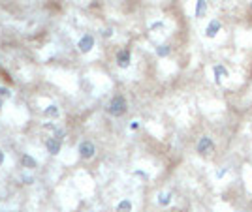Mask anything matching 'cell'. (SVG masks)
Returning <instances> with one entry per match:
<instances>
[{"mask_svg":"<svg viewBox=\"0 0 252 212\" xmlns=\"http://www.w3.org/2000/svg\"><path fill=\"white\" fill-rule=\"evenodd\" d=\"M107 111H109L113 117H121V115H125L126 113V100L123 98V96H115V98L109 102Z\"/></svg>","mask_w":252,"mask_h":212,"instance_id":"obj_2","label":"cell"},{"mask_svg":"<svg viewBox=\"0 0 252 212\" xmlns=\"http://www.w3.org/2000/svg\"><path fill=\"white\" fill-rule=\"evenodd\" d=\"M158 203H160V205H169V203H171V193H162V195L158 197Z\"/></svg>","mask_w":252,"mask_h":212,"instance_id":"obj_9","label":"cell"},{"mask_svg":"<svg viewBox=\"0 0 252 212\" xmlns=\"http://www.w3.org/2000/svg\"><path fill=\"white\" fill-rule=\"evenodd\" d=\"M220 2H228V0H220Z\"/></svg>","mask_w":252,"mask_h":212,"instance_id":"obj_15","label":"cell"},{"mask_svg":"<svg viewBox=\"0 0 252 212\" xmlns=\"http://www.w3.org/2000/svg\"><path fill=\"white\" fill-rule=\"evenodd\" d=\"M0 161H2V156H0Z\"/></svg>","mask_w":252,"mask_h":212,"instance_id":"obj_16","label":"cell"},{"mask_svg":"<svg viewBox=\"0 0 252 212\" xmlns=\"http://www.w3.org/2000/svg\"><path fill=\"white\" fill-rule=\"evenodd\" d=\"M81 154H83V158H91V156H93V154H94V147H93V145H91V143H83V145H81Z\"/></svg>","mask_w":252,"mask_h":212,"instance_id":"obj_7","label":"cell"},{"mask_svg":"<svg viewBox=\"0 0 252 212\" xmlns=\"http://www.w3.org/2000/svg\"><path fill=\"white\" fill-rule=\"evenodd\" d=\"M91 45H93V38H91V36H85L83 40L79 42V49H83V51H89V49H91Z\"/></svg>","mask_w":252,"mask_h":212,"instance_id":"obj_8","label":"cell"},{"mask_svg":"<svg viewBox=\"0 0 252 212\" xmlns=\"http://www.w3.org/2000/svg\"><path fill=\"white\" fill-rule=\"evenodd\" d=\"M213 74H215V83H217V85H220L222 79L230 77V72H228V68H226L224 64H215V66H213Z\"/></svg>","mask_w":252,"mask_h":212,"instance_id":"obj_4","label":"cell"},{"mask_svg":"<svg viewBox=\"0 0 252 212\" xmlns=\"http://www.w3.org/2000/svg\"><path fill=\"white\" fill-rule=\"evenodd\" d=\"M47 149L51 150L53 154H57V150H59V143H57V141H49V143H47Z\"/></svg>","mask_w":252,"mask_h":212,"instance_id":"obj_10","label":"cell"},{"mask_svg":"<svg viewBox=\"0 0 252 212\" xmlns=\"http://www.w3.org/2000/svg\"><path fill=\"white\" fill-rule=\"evenodd\" d=\"M117 64L121 68H128L130 66V51L128 49H125V51H121V53L117 54Z\"/></svg>","mask_w":252,"mask_h":212,"instance_id":"obj_5","label":"cell"},{"mask_svg":"<svg viewBox=\"0 0 252 212\" xmlns=\"http://www.w3.org/2000/svg\"><path fill=\"white\" fill-rule=\"evenodd\" d=\"M207 13V0H196V17L203 19Z\"/></svg>","mask_w":252,"mask_h":212,"instance_id":"obj_6","label":"cell"},{"mask_svg":"<svg viewBox=\"0 0 252 212\" xmlns=\"http://www.w3.org/2000/svg\"><path fill=\"white\" fill-rule=\"evenodd\" d=\"M220 30H222V23L219 21V19H211V21L207 23V26H205V38L213 40V38L219 36Z\"/></svg>","mask_w":252,"mask_h":212,"instance_id":"obj_3","label":"cell"},{"mask_svg":"<svg viewBox=\"0 0 252 212\" xmlns=\"http://www.w3.org/2000/svg\"><path fill=\"white\" fill-rule=\"evenodd\" d=\"M196 152H198L200 156H203V158L213 156V152H215V141H213L209 135L200 137V141L196 143Z\"/></svg>","mask_w":252,"mask_h":212,"instance_id":"obj_1","label":"cell"},{"mask_svg":"<svg viewBox=\"0 0 252 212\" xmlns=\"http://www.w3.org/2000/svg\"><path fill=\"white\" fill-rule=\"evenodd\" d=\"M130 209H132V205H130V203H128V201H123V203H121V205H119V211H121V212L130 211Z\"/></svg>","mask_w":252,"mask_h":212,"instance_id":"obj_12","label":"cell"},{"mask_svg":"<svg viewBox=\"0 0 252 212\" xmlns=\"http://www.w3.org/2000/svg\"><path fill=\"white\" fill-rule=\"evenodd\" d=\"M251 11H252V0H251Z\"/></svg>","mask_w":252,"mask_h":212,"instance_id":"obj_14","label":"cell"},{"mask_svg":"<svg viewBox=\"0 0 252 212\" xmlns=\"http://www.w3.org/2000/svg\"><path fill=\"white\" fill-rule=\"evenodd\" d=\"M228 171H230V167H222V169H219L217 171V179L220 181V179H224L226 175H228Z\"/></svg>","mask_w":252,"mask_h":212,"instance_id":"obj_11","label":"cell"},{"mask_svg":"<svg viewBox=\"0 0 252 212\" xmlns=\"http://www.w3.org/2000/svg\"><path fill=\"white\" fill-rule=\"evenodd\" d=\"M168 53H169V47H168V45H162V47L158 49V54H160V56H166Z\"/></svg>","mask_w":252,"mask_h":212,"instance_id":"obj_13","label":"cell"}]
</instances>
